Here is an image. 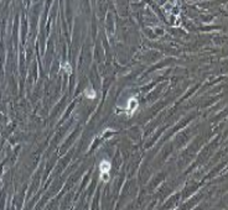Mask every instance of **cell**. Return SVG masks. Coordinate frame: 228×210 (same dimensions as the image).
<instances>
[{
    "label": "cell",
    "mask_w": 228,
    "mask_h": 210,
    "mask_svg": "<svg viewBox=\"0 0 228 210\" xmlns=\"http://www.w3.org/2000/svg\"><path fill=\"white\" fill-rule=\"evenodd\" d=\"M110 168H112V163L108 160H103L100 162L99 165V171H100V179L102 182H107L109 180V172H110Z\"/></svg>",
    "instance_id": "cell-1"
},
{
    "label": "cell",
    "mask_w": 228,
    "mask_h": 210,
    "mask_svg": "<svg viewBox=\"0 0 228 210\" xmlns=\"http://www.w3.org/2000/svg\"><path fill=\"white\" fill-rule=\"evenodd\" d=\"M85 95L88 98V99H96L97 93H96L94 89H92V88H88V89L85 90Z\"/></svg>",
    "instance_id": "cell-2"
},
{
    "label": "cell",
    "mask_w": 228,
    "mask_h": 210,
    "mask_svg": "<svg viewBox=\"0 0 228 210\" xmlns=\"http://www.w3.org/2000/svg\"><path fill=\"white\" fill-rule=\"evenodd\" d=\"M63 66H64V67H66V72H67V73H71V72H72V68H71V67H69V66H68V63H64V64H63Z\"/></svg>",
    "instance_id": "cell-3"
}]
</instances>
